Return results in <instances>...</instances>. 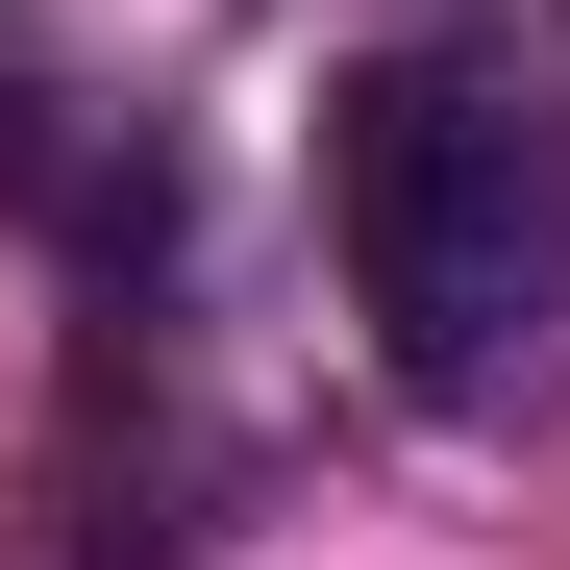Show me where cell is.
Returning a JSON list of instances; mask_svg holds the SVG:
<instances>
[{
  "label": "cell",
  "instance_id": "cell-1",
  "mask_svg": "<svg viewBox=\"0 0 570 570\" xmlns=\"http://www.w3.org/2000/svg\"><path fill=\"white\" fill-rule=\"evenodd\" d=\"M323 199H347V298H372L422 422H521L570 372V149L471 50H372L347 75L323 100Z\"/></svg>",
  "mask_w": 570,
  "mask_h": 570
}]
</instances>
